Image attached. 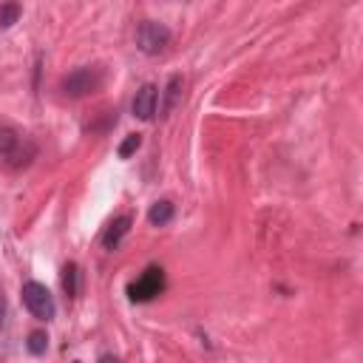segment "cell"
Here are the masks:
<instances>
[{"label":"cell","mask_w":363,"mask_h":363,"mask_svg":"<svg viewBox=\"0 0 363 363\" xmlns=\"http://www.w3.org/2000/svg\"><path fill=\"white\" fill-rule=\"evenodd\" d=\"M102 82H105L102 68H96V65H79V68H74V71H68V74L62 77L60 91H62L65 96H71V99H82V96L99 91Z\"/></svg>","instance_id":"cell-1"},{"label":"cell","mask_w":363,"mask_h":363,"mask_svg":"<svg viewBox=\"0 0 363 363\" xmlns=\"http://www.w3.org/2000/svg\"><path fill=\"white\" fill-rule=\"evenodd\" d=\"M20 298H23V306L31 312V318L45 320V323L54 320L57 303H54V295L48 292L45 284H40V281H26V284L20 286Z\"/></svg>","instance_id":"cell-2"},{"label":"cell","mask_w":363,"mask_h":363,"mask_svg":"<svg viewBox=\"0 0 363 363\" xmlns=\"http://www.w3.org/2000/svg\"><path fill=\"white\" fill-rule=\"evenodd\" d=\"M170 45V28L159 20H142L136 26V48L145 57H159Z\"/></svg>","instance_id":"cell-3"},{"label":"cell","mask_w":363,"mask_h":363,"mask_svg":"<svg viewBox=\"0 0 363 363\" xmlns=\"http://www.w3.org/2000/svg\"><path fill=\"white\" fill-rule=\"evenodd\" d=\"M156 105H159V88L150 85V82H145V85L133 94V99H130V111H133V116L142 119V122H150V119L156 116Z\"/></svg>","instance_id":"cell-4"},{"label":"cell","mask_w":363,"mask_h":363,"mask_svg":"<svg viewBox=\"0 0 363 363\" xmlns=\"http://www.w3.org/2000/svg\"><path fill=\"white\" fill-rule=\"evenodd\" d=\"M162 284H164L162 269H159V267H150L139 281L130 284V298H133V301H150L153 295L162 292Z\"/></svg>","instance_id":"cell-5"},{"label":"cell","mask_w":363,"mask_h":363,"mask_svg":"<svg viewBox=\"0 0 363 363\" xmlns=\"http://www.w3.org/2000/svg\"><path fill=\"white\" fill-rule=\"evenodd\" d=\"M130 227H133V216H119V218H113L108 227H105V233H102V247L105 250H116L119 244H122V238L130 233Z\"/></svg>","instance_id":"cell-6"},{"label":"cell","mask_w":363,"mask_h":363,"mask_svg":"<svg viewBox=\"0 0 363 363\" xmlns=\"http://www.w3.org/2000/svg\"><path fill=\"white\" fill-rule=\"evenodd\" d=\"M182 88H184V77H182V74H173V77L167 79L164 91H162V116H167V113L179 105V99H182Z\"/></svg>","instance_id":"cell-7"},{"label":"cell","mask_w":363,"mask_h":363,"mask_svg":"<svg viewBox=\"0 0 363 363\" xmlns=\"http://www.w3.org/2000/svg\"><path fill=\"white\" fill-rule=\"evenodd\" d=\"M173 216H176V204L167 201V199L153 201L150 210H147V221H150L153 227H167V224L173 221Z\"/></svg>","instance_id":"cell-8"},{"label":"cell","mask_w":363,"mask_h":363,"mask_svg":"<svg viewBox=\"0 0 363 363\" xmlns=\"http://www.w3.org/2000/svg\"><path fill=\"white\" fill-rule=\"evenodd\" d=\"M20 142H23V139H20V133H17L14 128L0 125V156H3V159H14Z\"/></svg>","instance_id":"cell-9"},{"label":"cell","mask_w":363,"mask_h":363,"mask_svg":"<svg viewBox=\"0 0 363 363\" xmlns=\"http://www.w3.org/2000/svg\"><path fill=\"white\" fill-rule=\"evenodd\" d=\"M62 289L68 298H77L79 295V267L74 261H68L62 267Z\"/></svg>","instance_id":"cell-10"},{"label":"cell","mask_w":363,"mask_h":363,"mask_svg":"<svg viewBox=\"0 0 363 363\" xmlns=\"http://www.w3.org/2000/svg\"><path fill=\"white\" fill-rule=\"evenodd\" d=\"M26 349H28V354H34V357L45 354V349H48V335H45L43 329L28 332V337H26Z\"/></svg>","instance_id":"cell-11"},{"label":"cell","mask_w":363,"mask_h":363,"mask_svg":"<svg viewBox=\"0 0 363 363\" xmlns=\"http://www.w3.org/2000/svg\"><path fill=\"white\" fill-rule=\"evenodd\" d=\"M20 14H23L20 3H0V28H11Z\"/></svg>","instance_id":"cell-12"},{"label":"cell","mask_w":363,"mask_h":363,"mask_svg":"<svg viewBox=\"0 0 363 363\" xmlns=\"http://www.w3.org/2000/svg\"><path fill=\"white\" fill-rule=\"evenodd\" d=\"M139 145H142V136L139 133H128L125 139H122V145H119V159H130L136 150H139Z\"/></svg>","instance_id":"cell-13"},{"label":"cell","mask_w":363,"mask_h":363,"mask_svg":"<svg viewBox=\"0 0 363 363\" xmlns=\"http://www.w3.org/2000/svg\"><path fill=\"white\" fill-rule=\"evenodd\" d=\"M3 320H6V295L0 289V329H3Z\"/></svg>","instance_id":"cell-14"},{"label":"cell","mask_w":363,"mask_h":363,"mask_svg":"<svg viewBox=\"0 0 363 363\" xmlns=\"http://www.w3.org/2000/svg\"><path fill=\"white\" fill-rule=\"evenodd\" d=\"M96 363H122V360H119L116 354H102V357H99Z\"/></svg>","instance_id":"cell-15"},{"label":"cell","mask_w":363,"mask_h":363,"mask_svg":"<svg viewBox=\"0 0 363 363\" xmlns=\"http://www.w3.org/2000/svg\"><path fill=\"white\" fill-rule=\"evenodd\" d=\"M74 363H79V360H74Z\"/></svg>","instance_id":"cell-16"}]
</instances>
